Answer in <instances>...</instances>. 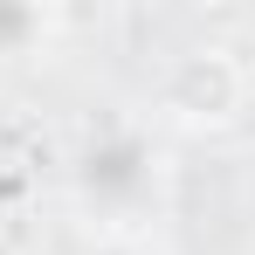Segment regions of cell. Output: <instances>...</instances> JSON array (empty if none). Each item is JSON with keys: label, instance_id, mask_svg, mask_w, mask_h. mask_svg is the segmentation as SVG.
Listing matches in <instances>:
<instances>
[{"label": "cell", "instance_id": "1", "mask_svg": "<svg viewBox=\"0 0 255 255\" xmlns=\"http://www.w3.org/2000/svg\"><path fill=\"white\" fill-rule=\"evenodd\" d=\"M242 97H249V76H242V62L228 48H186L159 76V111L179 118V125H200V131L228 125L242 111Z\"/></svg>", "mask_w": 255, "mask_h": 255}]
</instances>
